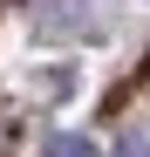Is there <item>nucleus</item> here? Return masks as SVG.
I'll list each match as a JSON object with an SVG mask.
<instances>
[{
    "label": "nucleus",
    "mask_w": 150,
    "mask_h": 157,
    "mask_svg": "<svg viewBox=\"0 0 150 157\" xmlns=\"http://www.w3.org/2000/svg\"><path fill=\"white\" fill-rule=\"evenodd\" d=\"M41 157H103V150H96L89 137H48V144H41Z\"/></svg>",
    "instance_id": "1"
},
{
    "label": "nucleus",
    "mask_w": 150,
    "mask_h": 157,
    "mask_svg": "<svg viewBox=\"0 0 150 157\" xmlns=\"http://www.w3.org/2000/svg\"><path fill=\"white\" fill-rule=\"evenodd\" d=\"M116 157H150V144H143V137H123V144H116Z\"/></svg>",
    "instance_id": "2"
}]
</instances>
